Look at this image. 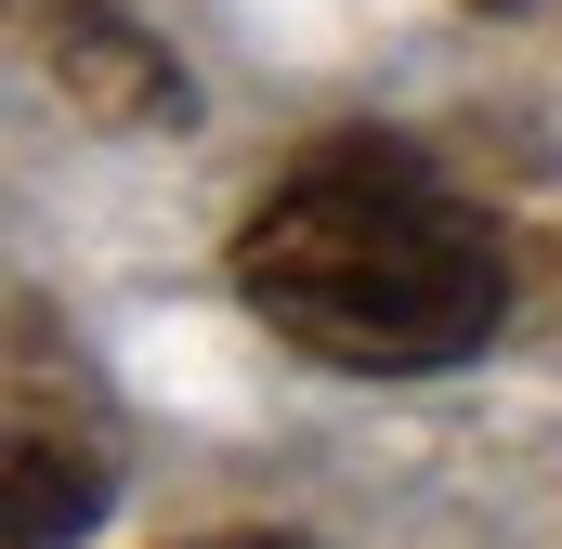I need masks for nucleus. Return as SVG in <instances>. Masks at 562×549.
I'll list each match as a JSON object with an SVG mask.
<instances>
[{"label": "nucleus", "instance_id": "f03ea898", "mask_svg": "<svg viewBox=\"0 0 562 549\" xmlns=\"http://www.w3.org/2000/svg\"><path fill=\"white\" fill-rule=\"evenodd\" d=\"M40 40H53V79H66V105H92V119H183V66L144 40L132 13H105V0H66Z\"/></svg>", "mask_w": 562, "mask_h": 549}, {"label": "nucleus", "instance_id": "7ed1b4c3", "mask_svg": "<svg viewBox=\"0 0 562 549\" xmlns=\"http://www.w3.org/2000/svg\"><path fill=\"white\" fill-rule=\"evenodd\" d=\"M105 445L53 432V418H13V458H0V549H66L105 524Z\"/></svg>", "mask_w": 562, "mask_h": 549}, {"label": "nucleus", "instance_id": "20e7f679", "mask_svg": "<svg viewBox=\"0 0 562 549\" xmlns=\"http://www.w3.org/2000/svg\"><path fill=\"white\" fill-rule=\"evenodd\" d=\"M196 549H314V537H196Z\"/></svg>", "mask_w": 562, "mask_h": 549}, {"label": "nucleus", "instance_id": "f257e3e1", "mask_svg": "<svg viewBox=\"0 0 562 549\" xmlns=\"http://www.w3.org/2000/svg\"><path fill=\"white\" fill-rule=\"evenodd\" d=\"M249 314L301 340L314 367L353 380H419L497 340L510 314V249L484 210H458L419 157L393 144H327L314 170H288L236 236Z\"/></svg>", "mask_w": 562, "mask_h": 549}]
</instances>
